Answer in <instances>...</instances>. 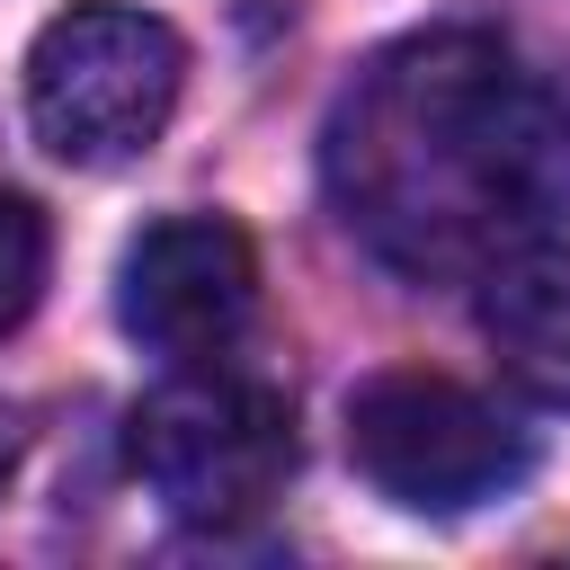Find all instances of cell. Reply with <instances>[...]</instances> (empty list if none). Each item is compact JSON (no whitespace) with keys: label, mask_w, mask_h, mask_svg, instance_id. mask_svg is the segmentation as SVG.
Listing matches in <instances>:
<instances>
[{"label":"cell","mask_w":570,"mask_h":570,"mask_svg":"<svg viewBox=\"0 0 570 570\" xmlns=\"http://www.w3.org/2000/svg\"><path fill=\"white\" fill-rule=\"evenodd\" d=\"M258 312V258L240 240V223L223 214H169L151 232H134L125 267H116V321L169 356V365H214Z\"/></svg>","instance_id":"cell-5"},{"label":"cell","mask_w":570,"mask_h":570,"mask_svg":"<svg viewBox=\"0 0 570 570\" xmlns=\"http://www.w3.org/2000/svg\"><path fill=\"white\" fill-rule=\"evenodd\" d=\"M481 338L525 401L570 410V258L543 240L499 258L481 276Z\"/></svg>","instance_id":"cell-6"},{"label":"cell","mask_w":570,"mask_h":570,"mask_svg":"<svg viewBox=\"0 0 570 570\" xmlns=\"http://www.w3.org/2000/svg\"><path fill=\"white\" fill-rule=\"evenodd\" d=\"M347 454L356 472L419 517H463L481 499H508L534 463V445L454 374L392 365L347 392Z\"/></svg>","instance_id":"cell-3"},{"label":"cell","mask_w":570,"mask_h":570,"mask_svg":"<svg viewBox=\"0 0 570 570\" xmlns=\"http://www.w3.org/2000/svg\"><path fill=\"white\" fill-rule=\"evenodd\" d=\"M134 472L187 525H249L294 472V410L240 374H178L134 410Z\"/></svg>","instance_id":"cell-4"},{"label":"cell","mask_w":570,"mask_h":570,"mask_svg":"<svg viewBox=\"0 0 570 570\" xmlns=\"http://www.w3.org/2000/svg\"><path fill=\"white\" fill-rule=\"evenodd\" d=\"M45 214L18 196V187H0V330H18L27 312H36V294H45Z\"/></svg>","instance_id":"cell-7"},{"label":"cell","mask_w":570,"mask_h":570,"mask_svg":"<svg viewBox=\"0 0 570 570\" xmlns=\"http://www.w3.org/2000/svg\"><path fill=\"white\" fill-rule=\"evenodd\" d=\"M18 445H27V428H18V410L0 401V490H9V472H18Z\"/></svg>","instance_id":"cell-8"},{"label":"cell","mask_w":570,"mask_h":570,"mask_svg":"<svg viewBox=\"0 0 570 570\" xmlns=\"http://www.w3.org/2000/svg\"><path fill=\"white\" fill-rule=\"evenodd\" d=\"M187 45L169 18L125 0H71L27 45V125L71 169H125L169 134Z\"/></svg>","instance_id":"cell-2"},{"label":"cell","mask_w":570,"mask_h":570,"mask_svg":"<svg viewBox=\"0 0 570 570\" xmlns=\"http://www.w3.org/2000/svg\"><path fill=\"white\" fill-rule=\"evenodd\" d=\"M321 178L383 267L490 276L570 214V107L472 27L410 36L338 89Z\"/></svg>","instance_id":"cell-1"}]
</instances>
